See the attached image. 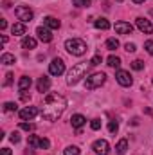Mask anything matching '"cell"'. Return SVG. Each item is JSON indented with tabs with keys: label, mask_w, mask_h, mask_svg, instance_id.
I'll return each mask as SVG.
<instances>
[{
	"label": "cell",
	"mask_w": 153,
	"mask_h": 155,
	"mask_svg": "<svg viewBox=\"0 0 153 155\" xmlns=\"http://www.w3.org/2000/svg\"><path fill=\"white\" fill-rule=\"evenodd\" d=\"M67 108V99L58 94V92H49L43 97V107H41V117L45 121H58L60 117L63 116Z\"/></svg>",
	"instance_id": "obj_1"
},
{
	"label": "cell",
	"mask_w": 153,
	"mask_h": 155,
	"mask_svg": "<svg viewBox=\"0 0 153 155\" xmlns=\"http://www.w3.org/2000/svg\"><path fill=\"white\" fill-rule=\"evenodd\" d=\"M88 67H90V61H88V63H86V61L76 63V65L69 71V74H67V83H69V85H76L81 78H85L86 71H88Z\"/></svg>",
	"instance_id": "obj_2"
},
{
	"label": "cell",
	"mask_w": 153,
	"mask_h": 155,
	"mask_svg": "<svg viewBox=\"0 0 153 155\" xmlns=\"http://www.w3.org/2000/svg\"><path fill=\"white\" fill-rule=\"evenodd\" d=\"M65 49L72 54V56H83L86 52V43L81 38H70L65 41Z\"/></svg>",
	"instance_id": "obj_3"
},
{
	"label": "cell",
	"mask_w": 153,
	"mask_h": 155,
	"mask_svg": "<svg viewBox=\"0 0 153 155\" xmlns=\"http://www.w3.org/2000/svg\"><path fill=\"white\" fill-rule=\"evenodd\" d=\"M105 81H106V74L105 72H94V74H90L85 79V88H88V90L99 88L101 85H105Z\"/></svg>",
	"instance_id": "obj_4"
},
{
	"label": "cell",
	"mask_w": 153,
	"mask_h": 155,
	"mask_svg": "<svg viewBox=\"0 0 153 155\" xmlns=\"http://www.w3.org/2000/svg\"><path fill=\"white\" fill-rule=\"evenodd\" d=\"M15 15H16V18H18L20 22H24V24H29V22L34 18L33 9H29L27 5H18V7L15 9Z\"/></svg>",
	"instance_id": "obj_5"
},
{
	"label": "cell",
	"mask_w": 153,
	"mask_h": 155,
	"mask_svg": "<svg viewBox=\"0 0 153 155\" xmlns=\"http://www.w3.org/2000/svg\"><path fill=\"white\" fill-rule=\"evenodd\" d=\"M49 72H50L52 76H61V74L65 72V63H63V60H61V58H54V60L49 63Z\"/></svg>",
	"instance_id": "obj_6"
},
{
	"label": "cell",
	"mask_w": 153,
	"mask_h": 155,
	"mask_svg": "<svg viewBox=\"0 0 153 155\" xmlns=\"http://www.w3.org/2000/svg\"><path fill=\"white\" fill-rule=\"evenodd\" d=\"M27 144L31 148H49L50 146L49 139H43V137H38V135H29L27 137Z\"/></svg>",
	"instance_id": "obj_7"
},
{
	"label": "cell",
	"mask_w": 153,
	"mask_h": 155,
	"mask_svg": "<svg viewBox=\"0 0 153 155\" xmlns=\"http://www.w3.org/2000/svg\"><path fill=\"white\" fill-rule=\"evenodd\" d=\"M92 150L97 155H108L110 153V144H108V141H105V139H97V141H94Z\"/></svg>",
	"instance_id": "obj_8"
},
{
	"label": "cell",
	"mask_w": 153,
	"mask_h": 155,
	"mask_svg": "<svg viewBox=\"0 0 153 155\" xmlns=\"http://www.w3.org/2000/svg\"><path fill=\"white\" fill-rule=\"evenodd\" d=\"M115 79H117V83L121 87H132L133 85V78H132L130 72H126V71H117L115 72Z\"/></svg>",
	"instance_id": "obj_9"
},
{
	"label": "cell",
	"mask_w": 153,
	"mask_h": 155,
	"mask_svg": "<svg viewBox=\"0 0 153 155\" xmlns=\"http://www.w3.org/2000/svg\"><path fill=\"white\" fill-rule=\"evenodd\" d=\"M135 24H137L139 31H142L144 35H153V24L150 20H146L144 16H139V18L135 20Z\"/></svg>",
	"instance_id": "obj_10"
},
{
	"label": "cell",
	"mask_w": 153,
	"mask_h": 155,
	"mask_svg": "<svg viewBox=\"0 0 153 155\" xmlns=\"http://www.w3.org/2000/svg\"><path fill=\"white\" fill-rule=\"evenodd\" d=\"M114 29H115L117 35H130V33L133 31V25L128 24V22H122V20H121V22H117V24L114 25Z\"/></svg>",
	"instance_id": "obj_11"
},
{
	"label": "cell",
	"mask_w": 153,
	"mask_h": 155,
	"mask_svg": "<svg viewBox=\"0 0 153 155\" xmlns=\"http://www.w3.org/2000/svg\"><path fill=\"white\" fill-rule=\"evenodd\" d=\"M36 35H38V40L43 41V43L52 41V33H50L49 27H38V29H36Z\"/></svg>",
	"instance_id": "obj_12"
},
{
	"label": "cell",
	"mask_w": 153,
	"mask_h": 155,
	"mask_svg": "<svg viewBox=\"0 0 153 155\" xmlns=\"http://www.w3.org/2000/svg\"><path fill=\"white\" fill-rule=\"evenodd\" d=\"M36 114H38V108H36V107H25V108H22V110H20V114H18V116H20L22 121H27V119H33Z\"/></svg>",
	"instance_id": "obj_13"
},
{
	"label": "cell",
	"mask_w": 153,
	"mask_h": 155,
	"mask_svg": "<svg viewBox=\"0 0 153 155\" xmlns=\"http://www.w3.org/2000/svg\"><path fill=\"white\" fill-rule=\"evenodd\" d=\"M43 24H45V27H49V29H60V27H61V22H60L58 18H54V16H45V18H43Z\"/></svg>",
	"instance_id": "obj_14"
},
{
	"label": "cell",
	"mask_w": 153,
	"mask_h": 155,
	"mask_svg": "<svg viewBox=\"0 0 153 155\" xmlns=\"http://www.w3.org/2000/svg\"><path fill=\"white\" fill-rule=\"evenodd\" d=\"M49 87H50V79H49L47 76H41L38 79V83H36V88H38V92H41V94H43V92H47V90H49Z\"/></svg>",
	"instance_id": "obj_15"
},
{
	"label": "cell",
	"mask_w": 153,
	"mask_h": 155,
	"mask_svg": "<svg viewBox=\"0 0 153 155\" xmlns=\"http://www.w3.org/2000/svg\"><path fill=\"white\" fill-rule=\"evenodd\" d=\"M31 85H33V79L29 76H22L20 78V81H18V90L20 92H24V90H29L31 88Z\"/></svg>",
	"instance_id": "obj_16"
},
{
	"label": "cell",
	"mask_w": 153,
	"mask_h": 155,
	"mask_svg": "<svg viewBox=\"0 0 153 155\" xmlns=\"http://www.w3.org/2000/svg\"><path fill=\"white\" fill-rule=\"evenodd\" d=\"M85 123H86V119L81 116V114H74V116L70 117V124H72V128H81Z\"/></svg>",
	"instance_id": "obj_17"
},
{
	"label": "cell",
	"mask_w": 153,
	"mask_h": 155,
	"mask_svg": "<svg viewBox=\"0 0 153 155\" xmlns=\"http://www.w3.org/2000/svg\"><path fill=\"white\" fill-rule=\"evenodd\" d=\"M11 33H13L15 36H24V35H25V24H24V22L15 24V25L11 27Z\"/></svg>",
	"instance_id": "obj_18"
},
{
	"label": "cell",
	"mask_w": 153,
	"mask_h": 155,
	"mask_svg": "<svg viewBox=\"0 0 153 155\" xmlns=\"http://www.w3.org/2000/svg\"><path fill=\"white\" fill-rule=\"evenodd\" d=\"M94 25H96V29H103V31L110 29V22H108L106 18H97V20H94Z\"/></svg>",
	"instance_id": "obj_19"
},
{
	"label": "cell",
	"mask_w": 153,
	"mask_h": 155,
	"mask_svg": "<svg viewBox=\"0 0 153 155\" xmlns=\"http://www.w3.org/2000/svg\"><path fill=\"white\" fill-rule=\"evenodd\" d=\"M0 63H4V65H13V63H16V58H15L13 54H9V52H4V54L0 56Z\"/></svg>",
	"instance_id": "obj_20"
},
{
	"label": "cell",
	"mask_w": 153,
	"mask_h": 155,
	"mask_svg": "<svg viewBox=\"0 0 153 155\" xmlns=\"http://www.w3.org/2000/svg\"><path fill=\"white\" fill-rule=\"evenodd\" d=\"M126 150H128V141L126 139H121L117 143V146H115V152H117V155H124Z\"/></svg>",
	"instance_id": "obj_21"
},
{
	"label": "cell",
	"mask_w": 153,
	"mask_h": 155,
	"mask_svg": "<svg viewBox=\"0 0 153 155\" xmlns=\"http://www.w3.org/2000/svg\"><path fill=\"white\" fill-rule=\"evenodd\" d=\"M106 65L112 67V69H119V67H121V58H117V56H114V54L108 56V58H106Z\"/></svg>",
	"instance_id": "obj_22"
},
{
	"label": "cell",
	"mask_w": 153,
	"mask_h": 155,
	"mask_svg": "<svg viewBox=\"0 0 153 155\" xmlns=\"http://www.w3.org/2000/svg\"><path fill=\"white\" fill-rule=\"evenodd\" d=\"M22 47L24 49H34L36 47V40L31 38V36H25V38L22 40Z\"/></svg>",
	"instance_id": "obj_23"
},
{
	"label": "cell",
	"mask_w": 153,
	"mask_h": 155,
	"mask_svg": "<svg viewBox=\"0 0 153 155\" xmlns=\"http://www.w3.org/2000/svg\"><path fill=\"white\" fill-rule=\"evenodd\" d=\"M105 45H106V49H108V51H115V49L119 47V40H117V38H108Z\"/></svg>",
	"instance_id": "obj_24"
},
{
	"label": "cell",
	"mask_w": 153,
	"mask_h": 155,
	"mask_svg": "<svg viewBox=\"0 0 153 155\" xmlns=\"http://www.w3.org/2000/svg\"><path fill=\"white\" fill-rule=\"evenodd\" d=\"M63 155H79V148L77 146H67Z\"/></svg>",
	"instance_id": "obj_25"
},
{
	"label": "cell",
	"mask_w": 153,
	"mask_h": 155,
	"mask_svg": "<svg viewBox=\"0 0 153 155\" xmlns=\"http://www.w3.org/2000/svg\"><path fill=\"white\" fill-rule=\"evenodd\" d=\"M132 69H133V71H142V69H144V61H141V60L132 61Z\"/></svg>",
	"instance_id": "obj_26"
},
{
	"label": "cell",
	"mask_w": 153,
	"mask_h": 155,
	"mask_svg": "<svg viewBox=\"0 0 153 155\" xmlns=\"http://www.w3.org/2000/svg\"><path fill=\"white\" fill-rule=\"evenodd\" d=\"M16 107H18V105H16V103H11V101L4 103V110H5V112H15V110H16Z\"/></svg>",
	"instance_id": "obj_27"
},
{
	"label": "cell",
	"mask_w": 153,
	"mask_h": 155,
	"mask_svg": "<svg viewBox=\"0 0 153 155\" xmlns=\"http://www.w3.org/2000/svg\"><path fill=\"white\" fill-rule=\"evenodd\" d=\"M117 130H119V124H117V121H110V123H108V132H110V134H117Z\"/></svg>",
	"instance_id": "obj_28"
},
{
	"label": "cell",
	"mask_w": 153,
	"mask_h": 155,
	"mask_svg": "<svg viewBox=\"0 0 153 155\" xmlns=\"http://www.w3.org/2000/svg\"><path fill=\"white\" fill-rule=\"evenodd\" d=\"M144 49H146V52H148L150 56H153V40H148V41L144 43Z\"/></svg>",
	"instance_id": "obj_29"
},
{
	"label": "cell",
	"mask_w": 153,
	"mask_h": 155,
	"mask_svg": "<svg viewBox=\"0 0 153 155\" xmlns=\"http://www.w3.org/2000/svg\"><path fill=\"white\" fill-rule=\"evenodd\" d=\"M20 128L25 130V132H33L34 130V124H31V123H20Z\"/></svg>",
	"instance_id": "obj_30"
},
{
	"label": "cell",
	"mask_w": 153,
	"mask_h": 155,
	"mask_svg": "<svg viewBox=\"0 0 153 155\" xmlns=\"http://www.w3.org/2000/svg\"><path fill=\"white\" fill-rule=\"evenodd\" d=\"M13 72H7V74H5V81H4V87H9V85H11V83H13Z\"/></svg>",
	"instance_id": "obj_31"
},
{
	"label": "cell",
	"mask_w": 153,
	"mask_h": 155,
	"mask_svg": "<svg viewBox=\"0 0 153 155\" xmlns=\"http://www.w3.org/2000/svg\"><path fill=\"white\" fill-rule=\"evenodd\" d=\"M90 128H92V130H99V128H101V121H99V119H92Z\"/></svg>",
	"instance_id": "obj_32"
},
{
	"label": "cell",
	"mask_w": 153,
	"mask_h": 155,
	"mask_svg": "<svg viewBox=\"0 0 153 155\" xmlns=\"http://www.w3.org/2000/svg\"><path fill=\"white\" fill-rule=\"evenodd\" d=\"M9 141H11V143H15V144H16V143H20V134H18V132H13V134H11V137H9Z\"/></svg>",
	"instance_id": "obj_33"
},
{
	"label": "cell",
	"mask_w": 153,
	"mask_h": 155,
	"mask_svg": "<svg viewBox=\"0 0 153 155\" xmlns=\"http://www.w3.org/2000/svg\"><path fill=\"white\" fill-rule=\"evenodd\" d=\"M76 2V5H79V7H88L90 5V0H74Z\"/></svg>",
	"instance_id": "obj_34"
},
{
	"label": "cell",
	"mask_w": 153,
	"mask_h": 155,
	"mask_svg": "<svg viewBox=\"0 0 153 155\" xmlns=\"http://www.w3.org/2000/svg\"><path fill=\"white\" fill-rule=\"evenodd\" d=\"M101 63V54H96L92 60H90V65H99Z\"/></svg>",
	"instance_id": "obj_35"
},
{
	"label": "cell",
	"mask_w": 153,
	"mask_h": 155,
	"mask_svg": "<svg viewBox=\"0 0 153 155\" xmlns=\"http://www.w3.org/2000/svg\"><path fill=\"white\" fill-rule=\"evenodd\" d=\"M124 49H126L128 52H135V51H137V47H135V43H126V45H124Z\"/></svg>",
	"instance_id": "obj_36"
},
{
	"label": "cell",
	"mask_w": 153,
	"mask_h": 155,
	"mask_svg": "<svg viewBox=\"0 0 153 155\" xmlns=\"http://www.w3.org/2000/svg\"><path fill=\"white\" fill-rule=\"evenodd\" d=\"M20 97H22V101H29V99H31V96L27 94V90H24V92H20Z\"/></svg>",
	"instance_id": "obj_37"
},
{
	"label": "cell",
	"mask_w": 153,
	"mask_h": 155,
	"mask_svg": "<svg viewBox=\"0 0 153 155\" xmlns=\"http://www.w3.org/2000/svg\"><path fill=\"white\" fill-rule=\"evenodd\" d=\"M2 155H11V150L9 148H2Z\"/></svg>",
	"instance_id": "obj_38"
},
{
	"label": "cell",
	"mask_w": 153,
	"mask_h": 155,
	"mask_svg": "<svg viewBox=\"0 0 153 155\" xmlns=\"http://www.w3.org/2000/svg\"><path fill=\"white\" fill-rule=\"evenodd\" d=\"M5 27H7V22H5V20H2V22H0V29H2V31H4V29H5Z\"/></svg>",
	"instance_id": "obj_39"
},
{
	"label": "cell",
	"mask_w": 153,
	"mask_h": 155,
	"mask_svg": "<svg viewBox=\"0 0 153 155\" xmlns=\"http://www.w3.org/2000/svg\"><path fill=\"white\" fill-rule=\"evenodd\" d=\"M146 0H133V4H144Z\"/></svg>",
	"instance_id": "obj_40"
},
{
	"label": "cell",
	"mask_w": 153,
	"mask_h": 155,
	"mask_svg": "<svg viewBox=\"0 0 153 155\" xmlns=\"http://www.w3.org/2000/svg\"><path fill=\"white\" fill-rule=\"evenodd\" d=\"M25 155H34V152H33V150H27V152H25Z\"/></svg>",
	"instance_id": "obj_41"
},
{
	"label": "cell",
	"mask_w": 153,
	"mask_h": 155,
	"mask_svg": "<svg viewBox=\"0 0 153 155\" xmlns=\"http://www.w3.org/2000/svg\"><path fill=\"white\" fill-rule=\"evenodd\" d=\"M150 15H151V16H153V9H150Z\"/></svg>",
	"instance_id": "obj_42"
},
{
	"label": "cell",
	"mask_w": 153,
	"mask_h": 155,
	"mask_svg": "<svg viewBox=\"0 0 153 155\" xmlns=\"http://www.w3.org/2000/svg\"><path fill=\"white\" fill-rule=\"evenodd\" d=\"M117 2H122V0H117Z\"/></svg>",
	"instance_id": "obj_43"
}]
</instances>
